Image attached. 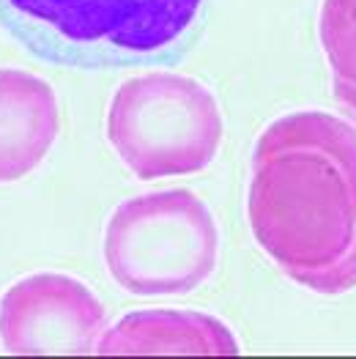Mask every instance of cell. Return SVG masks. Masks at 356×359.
<instances>
[{
  "label": "cell",
  "mask_w": 356,
  "mask_h": 359,
  "mask_svg": "<svg viewBox=\"0 0 356 359\" xmlns=\"http://www.w3.org/2000/svg\"><path fill=\"white\" fill-rule=\"evenodd\" d=\"M200 6L203 0H0V28L53 66L107 69L173 50Z\"/></svg>",
  "instance_id": "2"
},
{
  "label": "cell",
  "mask_w": 356,
  "mask_h": 359,
  "mask_svg": "<svg viewBox=\"0 0 356 359\" xmlns=\"http://www.w3.org/2000/svg\"><path fill=\"white\" fill-rule=\"evenodd\" d=\"M58 129L53 86L22 69H0V184L30 176L55 146Z\"/></svg>",
  "instance_id": "7"
},
{
  "label": "cell",
  "mask_w": 356,
  "mask_h": 359,
  "mask_svg": "<svg viewBox=\"0 0 356 359\" xmlns=\"http://www.w3.org/2000/svg\"><path fill=\"white\" fill-rule=\"evenodd\" d=\"M110 277L132 297H184L219 264V228L189 189H159L116 206L102 241Z\"/></svg>",
  "instance_id": "3"
},
{
  "label": "cell",
  "mask_w": 356,
  "mask_h": 359,
  "mask_svg": "<svg viewBox=\"0 0 356 359\" xmlns=\"http://www.w3.org/2000/svg\"><path fill=\"white\" fill-rule=\"evenodd\" d=\"M318 39L334 80L356 86V0H324Z\"/></svg>",
  "instance_id": "8"
},
{
  "label": "cell",
  "mask_w": 356,
  "mask_h": 359,
  "mask_svg": "<svg viewBox=\"0 0 356 359\" xmlns=\"http://www.w3.org/2000/svg\"><path fill=\"white\" fill-rule=\"evenodd\" d=\"M222 137L217 96L200 80L176 72L123 80L107 107V140L140 181L206 170Z\"/></svg>",
  "instance_id": "4"
},
{
  "label": "cell",
  "mask_w": 356,
  "mask_h": 359,
  "mask_svg": "<svg viewBox=\"0 0 356 359\" xmlns=\"http://www.w3.org/2000/svg\"><path fill=\"white\" fill-rule=\"evenodd\" d=\"M104 327V304L71 274L36 271L0 297V346L8 354H96Z\"/></svg>",
  "instance_id": "5"
},
{
  "label": "cell",
  "mask_w": 356,
  "mask_h": 359,
  "mask_svg": "<svg viewBox=\"0 0 356 359\" xmlns=\"http://www.w3.org/2000/svg\"><path fill=\"white\" fill-rule=\"evenodd\" d=\"M252 239L296 285L340 297L356 288V126L324 110L271 121L252 149Z\"/></svg>",
  "instance_id": "1"
},
{
  "label": "cell",
  "mask_w": 356,
  "mask_h": 359,
  "mask_svg": "<svg viewBox=\"0 0 356 359\" xmlns=\"http://www.w3.org/2000/svg\"><path fill=\"white\" fill-rule=\"evenodd\" d=\"M241 351L231 327L198 310H137L102 332V357H233Z\"/></svg>",
  "instance_id": "6"
},
{
  "label": "cell",
  "mask_w": 356,
  "mask_h": 359,
  "mask_svg": "<svg viewBox=\"0 0 356 359\" xmlns=\"http://www.w3.org/2000/svg\"><path fill=\"white\" fill-rule=\"evenodd\" d=\"M334 99H337L345 110H351V113L356 116V86H348V83L334 80Z\"/></svg>",
  "instance_id": "9"
}]
</instances>
